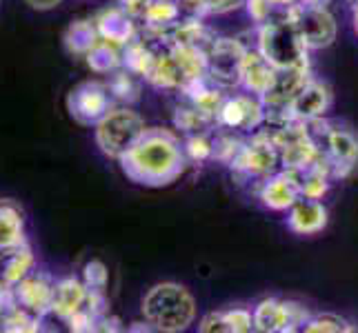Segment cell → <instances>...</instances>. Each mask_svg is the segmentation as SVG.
<instances>
[{
	"instance_id": "1",
	"label": "cell",
	"mask_w": 358,
	"mask_h": 333,
	"mask_svg": "<svg viewBox=\"0 0 358 333\" xmlns=\"http://www.w3.org/2000/svg\"><path fill=\"white\" fill-rule=\"evenodd\" d=\"M118 165L131 182L158 189L176 182L189 160L185 156L178 131L147 129L143 138L118 160Z\"/></svg>"
},
{
	"instance_id": "2",
	"label": "cell",
	"mask_w": 358,
	"mask_h": 333,
	"mask_svg": "<svg viewBox=\"0 0 358 333\" xmlns=\"http://www.w3.org/2000/svg\"><path fill=\"white\" fill-rule=\"evenodd\" d=\"M141 313L152 331L180 333L196 323V298L178 282H158L143 295Z\"/></svg>"
},
{
	"instance_id": "3",
	"label": "cell",
	"mask_w": 358,
	"mask_h": 333,
	"mask_svg": "<svg viewBox=\"0 0 358 333\" xmlns=\"http://www.w3.org/2000/svg\"><path fill=\"white\" fill-rule=\"evenodd\" d=\"M254 47L276 69H294L310 65V49L303 45L301 36L287 18V14L258 24Z\"/></svg>"
},
{
	"instance_id": "4",
	"label": "cell",
	"mask_w": 358,
	"mask_h": 333,
	"mask_svg": "<svg viewBox=\"0 0 358 333\" xmlns=\"http://www.w3.org/2000/svg\"><path fill=\"white\" fill-rule=\"evenodd\" d=\"M147 129L150 127L145 125V118L131 105H114L96 122L94 140L107 158L120 160Z\"/></svg>"
},
{
	"instance_id": "5",
	"label": "cell",
	"mask_w": 358,
	"mask_h": 333,
	"mask_svg": "<svg viewBox=\"0 0 358 333\" xmlns=\"http://www.w3.org/2000/svg\"><path fill=\"white\" fill-rule=\"evenodd\" d=\"M312 129L314 140L323 151L334 180L348 178L358 167V133L350 127L329 122L325 118L307 122Z\"/></svg>"
},
{
	"instance_id": "6",
	"label": "cell",
	"mask_w": 358,
	"mask_h": 333,
	"mask_svg": "<svg viewBox=\"0 0 358 333\" xmlns=\"http://www.w3.org/2000/svg\"><path fill=\"white\" fill-rule=\"evenodd\" d=\"M231 174L241 180H258L280 169V154L269 129H258L245 138V145L231 163Z\"/></svg>"
},
{
	"instance_id": "7",
	"label": "cell",
	"mask_w": 358,
	"mask_h": 333,
	"mask_svg": "<svg viewBox=\"0 0 358 333\" xmlns=\"http://www.w3.org/2000/svg\"><path fill=\"white\" fill-rule=\"evenodd\" d=\"M267 125V107L261 96L250 91L227 94L223 105L216 114V127L236 131V133H254Z\"/></svg>"
},
{
	"instance_id": "8",
	"label": "cell",
	"mask_w": 358,
	"mask_h": 333,
	"mask_svg": "<svg viewBox=\"0 0 358 333\" xmlns=\"http://www.w3.org/2000/svg\"><path fill=\"white\" fill-rule=\"evenodd\" d=\"M287 18L292 20L303 45L310 49V52H320V49H327L329 45H334L338 24H336L334 14L329 11V7L299 3L287 9Z\"/></svg>"
},
{
	"instance_id": "9",
	"label": "cell",
	"mask_w": 358,
	"mask_h": 333,
	"mask_svg": "<svg viewBox=\"0 0 358 333\" xmlns=\"http://www.w3.org/2000/svg\"><path fill=\"white\" fill-rule=\"evenodd\" d=\"M67 114L73 122L83 127H96L109 109L116 105L107 80H83L67 94Z\"/></svg>"
},
{
	"instance_id": "10",
	"label": "cell",
	"mask_w": 358,
	"mask_h": 333,
	"mask_svg": "<svg viewBox=\"0 0 358 333\" xmlns=\"http://www.w3.org/2000/svg\"><path fill=\"white\" fill-rule=\"evenodd\" d=\"M245 52L247 45L241 38L218 36L212 49L207 52V78L214 80L225 91L241 89Z\"/></svg>"
},
{
	"instance_id": "11",
	"label": "cell",
	"mask_w": 358,
	"mask_h": 333,
	"mask_svg": "<svg viewBox=\"0 0 358 333\" xmlns=\"http://www.w3.org/2000/svg\"><path fill=\"white\" fill-rule=\"evenodd\" d=\"M254 331L258 333H292L303 331L312 313L303 304L280 298H263L254 309Z\"/></svg>"
},
{
	"instance_id": "12",
	"label": "cell",
	"mask_w": 358,
	"mask_h": 333,
	"mask_svg": "<svg viewBox=\"0 0 358 333\" xmlns=\"http://www.w3.org/2000/svg\"><path fill=\"white\" fill-rule=\"evenodd\" d=\"M331 105H334V94H331L329 84L312 76L305 82V87L289 101L285 109V120L314 122L325 118Z\"/></svg>"
},
{
	"instance_id": "13",
	"label": "cell",
	"mask_w": 358,
	"mask_h": 333,
	"mask_svg": "<svg viewBox=\"0 0 358 333\" xmlns=\"http://www.w3.org/2000/svg\"><path fill=\"white\" fill-rule=\"evenodd\" d=\"M256 195H258V200H261V205L269 209V212L287 214L289 209L303 198V191L294 171L278 169L271 176L258 182Z\"/></svg>"
},
{
	"instance_id": "14",
	"label": "cell",
	"mask_w": 358,
	"mask_h": 333,
	"mask_svg": "<svg viewBox=\"0 0 358 333\" xmlns=\"http://www.w3.org/2000/svg\"><path fill=\"white\" fill-rule=\"evenodd\" d=\"M54 285L52 276L45 271H31L29 276H24L18 285L14 287V295L20 309L29 311L38 318H45L52 313L54 302Z\"/></svg>"
},
{
	"instance_id": "15",
	"label": "cell",
	"mask_w": 358,
	"mask_h": 333,
	"mask_svg": "<svg viewBox=\"0 0 358 333\" xmlns=\"http://www.w3.org/2000/svg\"><path fill=\"white\" fill-rule=\"evenodd\" d=\"M276 76H278V69L271 65L254 45H247L245 60H243L241 89L265 98L269 94V89L274 87Z\"/></svg>"
},
{
	"instance_id": "16",
	"label": "cell",
	"mask_w": 358,
	"mask_h": 333,
	"mask_svg": "<svg viewBox=\"0 0 358 333\" xmlns=\"http://www.w3.org/2000/svg\"><path fill=\"white\" fill-rule=\"evenodd\" d=\"M329 222V212L323 200L301 198L287 212V229L296 236H318Z\"/></svg>"
},
{
	"instance_id": "17",
	"label": "cell",
	"mask_w": 358,
	"mask_h": 333,
	"mask_svg": "<svg viewBox=\"0 0 358 333\" xmlns=\"http://www.w3.org/2000/svg\"><path fill=\"white\" fill-rule=\"evenodd\" d=\"M94 20H96L98 34H101V40H107L120 49L129 45L134 38H138V34H141V24L131 16H127L118 5L103 9Z\"/></svg>"
},
{
	"instance_id": "18",
	"label": "cell",
	"mask_w": 358,
	"mask_h": 333,
	"mask_svg": "<svg viewBox=\"0 0 358 333\" xmlns=\"http://www.w3.org/2000/svg\"><path fill=\"white\" fill-rule=\"evenodd\" d=\"M203 333H250L254 331V313L247 306H231L225 311H209L199 320Z\"/></svg>"
},
{
	"instance_id": "19",
	"label": "cell",
	"mask_w": 358,
	"mask_h": 333,
	"mask_svg": "<svg viewBox=\"0 0 358 333\" xmlns=\"http://www.w3.org/2000/svg\"><path fill=\"white\" fill-rule=\"evenodd\" d=\"M90 289L85 287V282L80 278H60L54 285V302H52V313L67 323V320L76 313L78 309H83L85 300H87Z\"/></svg>"
},
{
	"instance_id": "20",
	"label": "cell",
	"mask_w": 358,
	"mask_h": 333,
	"mask_svg": "<svg viewBox=\"0 0 358 333\" xmlns=\"http://www.w3.org/2000/svg\"><path fill=\"white\" fill-rule=\"evenodd\" d=\"M36 269V256L29 244L0 251V287L14 289L18 282Z\"/></svg>"
},
{
	"instance_id": "21",
	"label": "cell",
	"mask_w": 358,
	"mask_h": 333,
	"mask_svg": "<svg viewBox=\"0 0 358 333\" xmlns=\"http://www.w3.org/2000/svg\"><path fill=\"white\" fill-rule=\"evenodd\" d=\"M27 244L24 238V214L18 202L0 200V251Z\"/></svg>"
},
{
	"instance_id": "22",
	"label": "cell",
	"mask_w": 358,
	"mask_h": 333,
	"mask_svg": "<svg viewBox=\"0 0 358 333\" xmlns=\"http://www.w3.org/2000/svg\"><path fill=\"white\" fill-rule=\"evenodd\" d=\"M98 40H101V34H98L96 20H90V18L73 20L63 34V45L67 49V54L80 56V58L87 56Z\"/></svg>"
},
{
	"instance_id": "23",
	"label": "cell",
	"mask_w": 358,
	"mask_h": 333,
	"mask_svg": "<svg viewBox=\"0 0 358 333\" xmlns=\"http://www.w3.org/2000/svg\"><path fill=\"white\" fill-rule=\"evenodd\" d=\"M156 49H158V45L154 40L145 38V36L138 34V38H134L129 45L122 47V67L134 71L136 76H141L145 80L154 65Z\"/></svg>"
},
{
	"instance_id": "24",
	"label": "cell",
	"mask_w": 358,
	"mask_h": 333,
	"mask_svg": "<svg viewBox=\"0 0 358 333\" xmlns=\"http://www.w3.org/2000/svg\"><path fill=\"white\" fill-rule=\"evenodd\" d=\"M143 78L136 76L134 71L120 67L116 71H112L107 76V87L112 91L116 105H134L141 101L143 94Z\"/></svg>"
},
{
	"instance_id": "25",
	"label": "cell",
	"mask_w": 358,
	"mask_h": 333,
	"mask_svg": "<svg viewBox=\"0 0 358 333\" xmlns=\"http://www.w3.org/2000/svg\"><path fill=\"white\" fill-rule=\"evenodd\" d=\"M174 129L180 135H192V133H203V131H214L216 120L201 111L196 105H192L189 101H185L182 105L176 107L174 111Z\"/></svg>"
},
{
	"instance_id": "26",
	"label": "cell",
	"mask_w": 358,
	"mask_h": 333,
	"mask_svg": "<svg viewBox=\"0 0 358 333\" xmlns=\"http://www.w3.org/2000/svg\"><path fill=\"white\" fill-rule=\"evenodd\" d=\"M85 63L94 73H101V76H109L112 71L122 67V49L107 43V40H98L92 52L85 56Z\"/></svg>"
},
{
	"instance_id": "27",
	"label": "cell",
	"mask_w": 358,
	"mask_h": 333,
	"mask_svg": "<svg viewBox=\"0 0 358 333\" xmlns=\"http://www.w3.org/2000/svg\"><path fill=\"white\" fill-rule=\"evenodd\" d=\"M182 149H185V156H187V160L192 165L209 163V160H214V154H216L214 133L203 131V133L182 135Z\"/></svg>"
},
{
	"instance_id": "28",
	"label": "cell",
	"mask_w": 358,
	"mask_h": 333,
	"mask_svg": "<svg viewBox=\"0 0 358 333\" xmlns=\"http://www.w3.org/2000/svg\"><path fill=\"white\" fill-rule=\"evenodd\" d=\"M0 329L5 333H36L43 331V318L14 306L5 316H0Z\"/></svg>"
},
{
	"instance_id": "29",
	"label": "cell",
	"mask_w": 358,
	"mask_h": 333,
	"mask_svg": "<svg viewBox=\"0 0 358 333\" xmlns=\"http://www.w3.org/2000/svg\"><path fill=\"white\" fill-rule=\"evenodd\" d=\"M305 333H352L356 327L350 323L348 318L338 313H312L303 329Z\"/></svg>"
},
{
	"instance_id": "30",
	"label": "cell",
	"mask_w": 358,
	"mask_h": 333,
	"mask_svg": "<svg viewBox=\"0 0 358 333\" xmlns=\"http://www.w3.org/2000/svg\"><path fill=\"white\" fill-rule=\"evenodd\" d=\"M85 287L90 291H107V282H109V271L105 262L101 260H90L83 267V278Z\"/></svg>"
},
{
	"instance_id": "31",
	"label": "cell",
	"mask_w": 358,
	"mask_h": 333,
	"mask_svg": "<svg viewBox=\"0 0 358 333\" xmlns=\"http://www.w3.org/2000/svg\"><path fill=\"white\" fill-rule=\"evenodd\" d=\"M65 325H67V329L73 331V333H96L98 318L87 309V306L83 304V309H78L76 313H73Z\"/></svg>"
},
{
	"instance_id": "32",
	"label": "cell",
	"mask_w": 358,
	"mask_h": 333,
	"mask_svg": "<svg viewBox=\"0 0 358 333\" xmlns=\"http://www.w3.org/2000/svg\"><path fill=\"white\" fill-rule=\"evenodd\" d=\"M150 3L152 0H118V7L125 11L127 16H131L136 22H143V18H145V14H147V7H150Z\"/></svg>"
},
{
	"instance_id": "33",
	"label": "cell",
	"mask_w": 358,
	"mask_h": 333,
	"mask_svg": "<svg viewBox=\"0 0 358 333\" xmlns=\"http://www.w3.org/2000/svg\"><path fill=\"white\" fill-rule=\"evenodd\" d=\"M247 0H207V16H220V14H229V11H236L245 7Z\"/></svg>"
},
{
	"instance_id": "34",
	"label": "cell",
	"mask_w": 358,
	"mask_h": 333,
	"mask_svg": "<svg viewBox=\"0 0 358 333\" xmlns=\"http://www.w3.org/2000/svg\"><path fill=\"white\" fill-rule=\"evenodd\" d=\"M178 5L182 7V14L185 16H201L205 18L207 16V0H178Z\"/></svg>"
},
{
	"instance_id": "35",
	"label": "cell",
	"mask_w": 358,
	"mask_h": 333,
	"mask_svg": "<svg viewBox=\"0 0 358 333\" xmlns=\"http://www.w3.org/2000/svg\"><path fill=\"white\" fill-rule=\"evenodd\" d=\"M60 3H63V0H24V5H27L29 9H34V11H52Z\"/></svg>"
},
{
	"instance_id": "36",
	"label": "cell",
	"mask_w": 358,
	"mask_h": 333,
	"mask_svg": "<svg viewBox=\"0 0 358 333\" xmlns=\"http://www.w3.org/2000/svg\"><path fill=\"white\" fill-rule=\"evenodd\" d=\"M352 22H354V31L358 36V0H354V7H352Z\"/></svg>"
},
{
	"instance_id": "37",
	"label": "cell",
	"mask_w": 358,
	"mask_h": 333,
	"mask_svg": "<svg viewBox=\"0 0 358 333\" xmlns=\"http://www.w3.org/2000/svg\"><path fill=\"white\" fill-rule=\"evenodd\" d=\"M305 5H316V7H329L331 0H301Z\"/></svg>"
}]
</instances>
